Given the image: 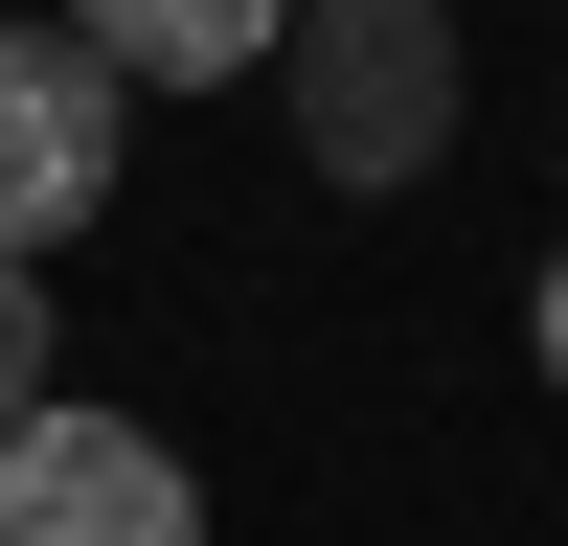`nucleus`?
<instances>
[{
  "label": "nucleus",
  "mask_w": 568,
  "mask_h": 546,
  "mask_svg": "<svg viewBox=\"0 0 568 546\" xmlns=\"http://www.w3.org/2000/svg\"><path fill=\"white\" fill-rule=\"evenodd\" d=\"M273 91H296V160L342 182V205L433 182V160H455V114H478V69H455V0H296Z\"/></svg>",
  "instance_id": "nucleus-1"
},
{
  "label": "nucleus",
  "mask_w": 568,
  "mask_h": 546,
  "mask_svg": "<svg viewBox=\"0 0 568 546\" xmlns=\"http://www.w3.org/2000/svg\"><path fill=\"white\" fill-rule=\"evenodd\" d=\"M114 160H136V91L91 69L69 23H0V251L45 273L91 205H114Z\"/></svg>",
  "instance_id": "nucleus-2"
},
{
  "label": "nucleus",
  "mask_w": 568,
  "mask_h": 546,
  "mask_svg": "<svg viewBox=\"0 0 568 546\" xmlns=\"http://www.w3.org/2000/svg\"><path fill=\"white\" fill-rule=\"evenodd\" d=\"M0 546H205V478H182L136 410H69L45 387L0 433Z\"/></svg>",
  "instance_id": "nucleus-3"
},
{
  "label": "nucleus",
  "mask_w": 568,
  "mask_h": 546,
  "mask_svg": "<svg viewBox=\"0 0 568 546\" xmlns=\"http://www.w3.org/2000/svg\"><path fill=\"white\" fill-rule=\"evenodd\" d=\"M69 46H91L114 91H227V69L296 46V0H69Z\"/></svg>",
  "instance_id": "nucleus-4"
},
{
  "label": "nucleus",
  "mask_w": 568,
  "mask_h": 546,
  "mask_svg": "<svg viewBox=\"0 0 568 546\" xmlns=\"http://www.w3.org/2000/svg\"><path fill=\"white\" fill-rule=\"evenodd\" d=\"M45 364H69V318H45V273L0 251V433H23V410H45Z\"/></svg>",
  "instance_id": "nucleus-5"
},
{
  "label": "nucleus",
  "mask_w": 568,
  "mask_h": 546,
  "mask_svg": "<svg viewBox=\"0 0 568 546\" xmlns=\"http://www.w3.org/2000/svg\"><path fill=\"white\" fill-rule=\"evenodd\" d=\"M524 342H546V387H568V273H546V296H524Z\"/></svg>",
  "instance_id": "nucleus-6"
}]
</instances>
